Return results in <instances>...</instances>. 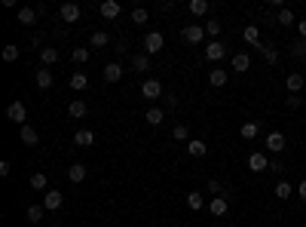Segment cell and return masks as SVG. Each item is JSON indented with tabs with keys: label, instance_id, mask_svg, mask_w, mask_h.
<instances>
[{
	"label": "cell",
	"instance_id": "6da1fadb",
	"mask_svg": "<svg viewBox=\"0 0 306 227\" xmlns=\"http://www.w3.org/2000/svg\"><path fill=\"white\" fill-rule=\"evenodd\" d=\"M263 147L273 150V154H282V150L288 147V138L282 132H270V135H266V141H263Z\"/></svg>",
	"mask_w": 306,
	"mask_h": 227
},
{
	"label": "cell",
	"instance_id": "7a4b0ae2",
	"mask_svg": "<svg viewBox=\"0 0 306 227\" xmlns=\"http://www.w3.org/2000/svg\"><path fill=\"white\" fill-rule=\"evenodd\" d=\"M163 46H166V40H163V34H160V31H150V34L144 37V52H147V55L160 52Z\"/></svg>",
	"mask_w": 306,
	"mask_h": 227
},
{
	"label": "cell",
	"instance_id": "3957f363",
	"mask_svg": "<svg viewBox=\"0 0 306 227\" xmlns=\"http://www.w3.org/2000/svg\"><path fill=\"white\" fill-rule=\"evenodd\" d=\"M7 117H10L13 123H19V126H25V120H28V107H25L22 101H13V104L7 107Z\"/></svg>",
	"mask_w": 306,
	"mask_h": 227
},
{
	"label": "cell",
	"instance_id": "277c9868",
	"mask_svg": "<svg viewBox=\"0 0 306 227\" xmlns=\"http://www.w3.org/2000/svg\"><path fill=\"white\" fill-rule=\"evenodd\" d=\"M248 169L251 172H266V169H270V157H266L263 150H254V154L248 157Z\"/></svg>",
	"mask_w": 306,
	"mask_h": 227
},
{
	"label": "cell",
	"instance_id": "5b68a950",
	"mask_svg": "<svg viewBox=\"0 0 306 227\" xmlns=\"http://www.w3.org/2000/svg\"><path fill=\"white\" fill-rule=\"evenodd\" d=\"M64 206V194L61 191H46L43 194V209L46 212H55V209H61Z\"/></svg>",
	"mask_w": 306,
	"mask_h": 227
},
{
	"label": "cell",
	"instance_id": "8992f818",
	"mask_svg": "<svg viewBox=\"0 0 306 227\" xmlns=\"http://www.w3.org/2000/svg\"><path fill=\"white\" fill-rule=\"evenodd\" d=\"M202 37H205V28H202V25H187V28H184V40H187L190 46L202 43Z\"/></svg>",
	"mask_w": 306,
	"mask_h": 227
},
{
	"label": "cell",
	"instance_id": "52a82bcc",
	"mask_svg": "<svg viewBox=\"0 0 306 227\" xmlns=\"http://www.w3.org/2000/svg\"><path fill=\"white\" fill-rule=\"evenodd\" d=\"M141 95H144V98H160V95H163V83L153 80V77L144 80V83H141Z\"/></svg>",
	"mask_w": 306,
	"mask_h": 227
},
{
	"label": "cell",
	"instance_id": "ba28073f",
	"mask_svg": "<svg viewBox=\"0 0 306 227\" xmlns=\"http://www.w3.org/2000/svg\"><path fill=\"white\" fill-rule=\"evenodd\" d=\"M223 55H226V46H223L220 40H211V43L205 46V59H208V62H220Z\"/></svg>",
	"mask_w": 306,
	"mask_h": 227
},
{
	"label": "cell",
	"instance_id": "9c48e42d",
	"mask_svg": "<svg viewBox=\"0 0 306 227\" xmlns=\"http://www.w3.org/2000/svg\"><path fill=\"white\" fill-rule=\"evenodd\" d=\"M208 212H211L214 218H223V215L230 212V203H226V197H211V203H208Z\"/></svg>",
	"mask_w": 306,
	"mask_h": 227
},
{
	"label": "cell",
	"instance_id": "30bf717a",
	"mask_svg": "<svg viewBox=\"0 0 306 227\" xmlns=\"http://www.w3.org/2000/svg\"><path fill=\"white\" fill-rule=\"evenodd\" d=\"M285 86H288L291 95H300V89L306 86V77H303V74H288V77H285Z\"/></svg>",
	"mask_w": 306,
	"mask_h": 227
},
{
	"label": "cell",
	"instance_id": "8fae6325",
	"mask_svg": "<svg viewBox=\"0 0 306 227\" xmlns=\"http://www.w3.org/2000/svg\"><path fill=\"white\" fill-rule=\"evenodd\" d=\"M98 13H101L104 19H120V13H123V7L117 4V0H104V4L98 7Z\"/></svg>",
	"mask_w": 306,
	"mask_h": 227
},
{
	"label": "cell",
	"instance_id": "7c38bea8",
	"mask_svg": "<svg viewBox=\"0 0 306 227\" xmlns=\"http://www.w3.org/2000/svg\"><path fill=\"white\" fill-rule=\"evenodd\" d=\"M89 114V107H86V101H80V98H73L70 104H67V117H73V120H83Z\"/></svg>",
	"mask_w": 306,
	"mask_h": 227
},
{
	"label": "cell",
	"instance_id": "4fadbf2b",
	"mask_svg": "<svg viewBox=\"0 0 306 227\" xmlns=\"http://www.w3.org/2000/svg\"><path fill=\"white\" fill-rule=\"evenodd\" d=\"M19 138H22V141H25L28 147H34L37 141H40V135H37V129H34V126H28V123H25V126H19Z\"/></svg>",
	"mask_w": 306,
	"mask_h": 227
},
{
	"label": "cell",
	"instance_id": "5bb4252c",
	"mask_svg": "<svg viewBox=\"0 0 306 227\" xmlns=\"http://www.w3.org/2000/svg\"><path fill=\"white\" fill-rule=\"evenodd\" d=\"M123 80V68L117 65V62H110L107 68H104V83H120Z\"/></svg>",
	"mask_w": 306,
	"mask_h": 227
},
{
	"label": "cell",
	"instance_id": "9a60e30c",
	"mask_svg": "<svg viewBox=\"0 0 306 227\" xmlns=\"http://www.w3.org/2000/svg\"><path fill=\"white\" fill-rule=\"evenodd\" d=\"M187 154H190V157H205V154H208V144H205L202 138H190Z\"/></svg>",
	"mask_w": 306,
	"mask_h": 227
},
{
	"label": "cell",
	"instance_id": "2e32d148",
	"mask_svg": "<svg viewBox=\"0 0 306 227\" xmlns=\"http://www.w3.org/2000/svg\"><path fill=\"white\" fill-rule=\"evenodd\" d=\"M73 144H76V147H92V144H95V132H92V129H80V132L73 135Z\"/></svg>",
	"mask_w": 306,
	"mask_h": 227
},
{
	"label": "cell",
	"instance_id": "e0dca14e",
	"mask_svg": "<svg viewBox=\"0 0 306 227\" xmlns=\"http://www.w3.org/2000/svg\"><path fill=\"white\" fill-rule=\"evenodd\" d=\"M163 120H166V110H163V107H150V110L144 114V123H147V126H160Z\"/></svg>",
	"mask_w": 306,
	"mask_h": 227
},
{
	"label": "cell",
	"instance_id": "ac0fdd59",
	"mask_svg": "<svg viewBox=\"0 0 306 227\" xmlns=\"http://www.w3.org/2000/svg\"><path fill=\"white\" fill-rule=\"evenodd\" d=\"M248 68H251V55H248V52H236V55H233V71H236V74H245Z\"/></svg>",
	"mask_w": 306,
	"mask_h": 227
},
{
	"label": "cell",
	"instance_id": "d6986e66",
	"mask_svg": "<svg viewBox=\"0 0 306 227\" xmlns=\"http://www.w3.org/2000/svg\"><path fill=\"white\" fill-rule=\"evenodd\" d=\"M67 83H70V89H73V92H80V89H86V86H89V77H86L83 71H76V74H70V80H67Z\"/></svg>",
	"mask_w": 306,
	"mask_h": 227
},
{
	"label": "cell",
	"instance_id": "ffe728a7",
	"mask_svg": "<svg viewBox=\"0 0 306 227\" xmlns=\"http://www.w3.org/2000/svg\"><path fill=\"white\" fill-rule=\"evenodd\" d=\"M61 19H64L67 25H73L76 19H80V7H76V4H64V7H61Z\"/></svg>",
	"mask_w": 306,
	"mask_h": 227
},
{
	"label": "cell",
	"instance_id": "44dd1931",
	"mask_svg": "<svg viewBox=\"0 0 306 227\" xmlns=\"http://www.w3.org/2000/svg\"><path fill=\"white\" fill-rule=\"evenodd\" d=\"M37 16H40V13H37V7H22V10H19V22H22V25H34Z\"/></svg>",
	"mask_w": 306,
	"mask_h": 227
},
{
	"label": "cell",
	"instance_id": "7402d4cb",
	"mask_svg": "<svg viewBox=\"0 0 306 227\" xmlns=\"http://www.w3.org/2000/svg\"><path fill=\"white\" fill-rule=\"evenodd\" d=\"M242 40L251 43V46H257V43H260V28H257V25H248V28L242 31Z\"/></svg>",
	"mask_w": 306,
	"mask_h": 227
},
{
	"label": "cell",
	"instance_id": "603a6c76",
	"mask_svg": "<svg viewBox=\"0 0 306 227\" xmlns=\"http://www.w3.org/2000/svg\"><path fill=\"white\" fill-rule=\"evenodd\" d=\"M34 83L40 86V89H49V86H52V74H49L46 68H40V71L34 74Z\"/></svg>",
	"mask_w": 306,
	"mask_h": 227
},
{
	"label": "cell",
	"instance_id": "cb8c5ba5",
	"mask_svg": "<svg viewBox=\"0 0 306 227\" xmlns=\"http://www.w3.org/2000/svg\"><path fill=\"white\" fill-rule=\"evenodd\" d=\"M31 187H34V191H46V187H49V175L46 172H34L31 175Z\"/></svg>",
	"mask_w": 306,
	"mask_h": 227
},
{
	"label": "cell",
	"instance_id": "d4e9b609",
	"mask_svg": "<svg viewBox=\"0 0 306 227\" xmlns=\"http://www.w3.org/2000/svg\"><path fill=\"white\" fill-rule=\"evenodd\" d=\"M254 49H260V52H263V62H266V65H279V52H276L273 46H263V43H257Z\"/></svg>",
	"mask_w": 306,
	"mask_h": 227
},
{
	"label": "cell",
	"instance_id": "484cf974",
	"mask_svg": "<svg viewBox=\"0 0 306 227\" xmlns=\"http://www.w3.org/2000/svg\"><path fill=\"white\" fill-rule=\"evenodd\" d=\"M257 132H260V123H242V126H239V135H242L245 141L257 138Z\"/></svg>",
	"mask_w": 306,
	"mask_h": 227
},
{
	"label": "cell",
	"instance_id": "4316f807",
	"mask_svg": "<svg viewBox=\"0 0 306 227\" xmlns=\"http://www.w3.org/2000/svg\"><path fill=\"white\" fill-rule=\"evenodd\" d=\"M187 206H190V212H199V209L205 206L202 194H196V191H190V194H187Z\"/></svg>",
	"mask_w": 306,
	"mask_h": 227
},
{
	"label": "cell",
	"instance_id": "83f0119b",
	"mask_svg": "<svg viewBox=\"0 0 306 227\" xmlns=\"http://www.w3.org/2000/svg\"><path fill=\"white\" fill-rule=\"evenodd\" d=\"M67 178H70V181H83V178H86V166H83V163L67 166Z\"/></svg>",
	"mask_w": 306,
	"mask_h": 227
},
{
	"label": "cell",
	"instance_id": "f1b7e54d",
	"mask_svg": "<svg viewBox=\"0 0 306 227\" xmlns=\"http://www.w3.org/2000/svg\"><path fill=\"white\" fill-rule=\"evenodd\" d=\"M208 83H211L214 89H217V86H223V83H226V71H220V68H214V71L208 74Z\"/></svg>",
	"mask_w": 306,
	"mask_h": 227
},
{
	"label": "cell",
	"instance_id": "f546056e",
	"mask_svg": "<svg viewBox=\"0 0 306 227\" xmlns=\"http://www.w3.org/2000/svg\"><path fill=\"white\" fill-rule=\"evenodd\" d=\"M40 62H43V68H46V65H55V62H58V49L43 46V49H40Z\"/></svg>",
	"mask_w": 306,
	"mask_h": 227
},
{
	"label": "cell",
	"instance_id": "4dcf8cb0",
	"mask_svg": "<svg viewBox=\"0 0 306 227\" xmlns=\"http://www.w3.org/2000/svg\"><path fill=\"white\" fill-rule=\"evenodd\" d=\"M132 65H135V71L144 74V71H150V55H147V52H138V55L132 59Z\"/></svg>",
	"mask_w": 306,
	"mask_h": 227
},
{
	"label": "cell",
	"instance_id": "1f68e13d",
	"mask_svg": "<svg viewBox=\"0 0 306 227\" xmlns=\"http://www.w3.org/2000/svg\"><path fill=\"white\" fill-rule=\"evenodd\" d=\"M208 13V0H190V16H205Z\"/></svg>",
	"mask_w": 306,
	"mask_h": 227
},
{
	"label": "cell",
	"instance_id": "d6a6232c",
	"mask_svg": "<svg viewBox=\"0 0 306 227\" xmlns=\"http://www.w3.org/2000/svg\"><path fill=\"white\" fill-rule=\"evenodd\" d=\"M202 28H205V34L211 37V40H217V37H220V28H223V25H220L217 19H211V22H205Z\"/></svg>",
	"mask_w": 306,
	"mask_h": 227
},
{
	"label": "cell",
	"instance_id": "836d02e7",
	"mask_svg": "<svg viewBox=\"0 0 306 227\" xmlns=\"http://www.w3.org/2000/svg\"><path fill=\"white\" fill-rule=\"evenodd\" d=\"M107 43H110L107 31H92V46H95V49H101V46H107Z\"/></svg>",
	"mask_w": 306,
	"mask_h": 227
},
{
	"label": "cell",
	"instance_id": "e575fe53",
	"mask_svg": "<svg viewBox=\"0 0 306 227\" xmlns=\"http://www.w3.org/2000/svg\"><path fill=\"white\" fill-rule=\"evenodd\" d=\"M291 194H294V187H291V181H279V184H276V197H279V200H288Z\"/></svg>",
	"mask_w": 306,
	"mask_h": 227
},
{
	"label": "cell",
	"instance_id": "d590c367",
	"mask_svg": "<svg viewBox=\"0 0 306 227\" xmlns=\"http://www.w3.org/2000/svg\"><path fill=\"white\" fill-rule=\"evenodd\" d=\"M43 212H46L43 203H40V206H31V209H28V221H31V224H40V221H43Z\"/></svg>",
	"mask_w": 306,
	"mask_h": 227
},
{
	"label": "cell",
	"instance_id": "8d00e7d4",
	"mask_svg": "<svg viewBox=\"0 0 306 227\" xmlns=\"http://www.w3.org/2000/svg\"><path fill=\"white\" fill-rule=\"evenodd\" d=\"M276 22H279V25H297V16H294L291 10H279V16H276Z\"/></svg>",
	"mask_w": 306,
	"mask_h": 227
},
{
	"label": "cell",
	"instance_id": "74e56055",
	"mask_svg": "<svg viewBox=\"0 0 306 227\" xmlns=\"http://www.w3.org/2000/svg\"><path fill=\"white\" fill-rule=\"evenodd\" d=\"M19 59V46L16 43H7L4 46V62H16Z\"/></svg>",
	"mask_w": 306,
	"mask_h": 227
},
{
	"label": "cell",
	"instance_id": "f35d334b",
	"mask_svg": "<svg viewBox=\"0 0 306 227\" xmlns=\"http://www.w3.org/2000/svg\"><path fill=\"white\" fill-rule=\"evenodd\" d=\"M208 191H211V197H226V191H223V184H220L217 178H211V181H208Z\"/></svg>",
	"mask_w": 306,
	"mask_h": 227
},
{
	"label": "cell",
	"instance_id": "ab89813d",
	"mask_svg": "<svg viewBox=\"0 0 306 227\" xmlns=\"http://www.w3.org/2000/svg\"><path fill=\"white\" fill-rule=\"evenodd\" d=\"M147 16H150V13H147L144 7H138V10H132V22H135V25H144V22H147Z\"/></svg>",
	"mask_w": 306,
	"mask_h": 227
},
{
	"label": "cell",
	"instance_id": "60d3db41",
	"mask_svg": "<svg viewBox=\"0 0 306 227\" xmlns=\"http://www.w3.org/2000/svg\"><path fill=\"white\" fill-rule=\"evenodd\" d=\"M172 135H175V138H178V141H187V138H190V129H187V126H184V123H178V126H175V129H172Z\"/></svg>",
	"mask_w": 306,
	"mask_h": 227
},
{
	"label": "cell",
	"instance_id": "b9f144b4",
	"mask_svg": "<svg viewBox=\"0 0 306 227\" xmlns=\"http://www.w3.org/2000/svg\"><path fill=\"white\" fill-rule=\"evenodd\" d=\"M89 55H92L89 49H73V52H70V59H73L76 65H83V62H89Z\"/></svg>",
	"mask_w": 306,
	"mask_h": 227
},
{
	"label": "cell",
	"instance_id": "7bdbcfd3",
	"mask_svg": "<svg viewBox=\"0 0 306 227\" xmlns=\"http://www.w3.org/2000/svg\"><path fill=\"white\" fill-rule=\"evenodd\" d=\"M291 55H297V59H306V40H297V43L291 46Z\"/></svg>",
	"mask_w": 306,
	"mask_h": 227
},
{
	"label": "cell",
	"instance_id": "ee69618b",
	"mask_svg": "<svg viewBox=\"0 0 306 227\" xmlns=\"http://www.w3.org/2000/svg\"><path fill=\"white\" fill-rule=\"evenodd\" d=\"M297 197H300V200H303V203H306V178H303V181H300V184H297Z\"/></svg>",
	"mask_w": 306,
	"mask_h": 227
},
{
	"label": "cell",
	"instance_id": "f6af8a7d",
	"mask_svg": "<svg viewBox=\"0 0 306 227\" xmlns=\"http://www.w3.org/2000/svg\"><path fill=\"white\" fill-rule=\"evenodd\" d=\"M270 169H273V172H285V163H282V160H270Z\"/></svg>",
	"mask_w": 306,
	"mask_h": 227
},
{
	"label": "cell",
	"instance_id": "bcb514c9",
	"mask_svg": "<svg viewBox=\"0 0 306 227\" xmlns=\"http://www.w3.org/2000/svg\"><path fill=\"white\" fill-rule=\"evenodd\" d=\"M297 34H300V40H306V19L297 22Z\"/></svg>",
	"mask_w": 306,
	"mask_h": 227
},
{
	"label": "cell",
	"instance_id": "7dc6e473",
	"mask_svg": "<svg viewBox=\"0 0 306 227\" xmlns=\"http://www.w3.org/2000/svg\"><path fill=\"white\" fill-rule=\"evenodd\" d=\"M166 107H169V110H172V107H178V98H175V95H169V98H166Z\"/></svg>",
	"mask_w": 306,
	"mask_h": 227
},
{
	"label": "cell",
	"instance_id": "c3c4849f",
	"mask_svg": "<svg viewBox=\"0 0 306 227\" xmlns=\"http://www.w3.org/2000/svg\"><path fill=\"white\" fill-rule=\"evenodd\" d=\"M288 107H300V95H291L288 98Z\"/></svg>",
	"mask_w": 306,
	"mask_h": 227
}]
</instances>
